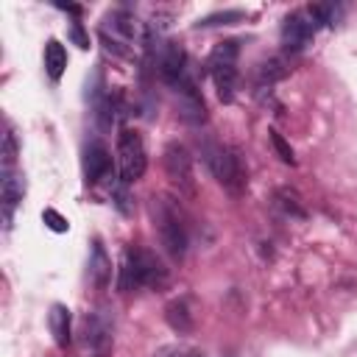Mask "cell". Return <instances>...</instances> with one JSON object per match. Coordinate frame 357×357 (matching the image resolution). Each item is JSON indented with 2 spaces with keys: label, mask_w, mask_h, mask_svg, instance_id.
Segmentation results:
<instances>
[{
  "label": "cell",
  "mask_w": 357,
  "mask_h": 357,
  "mask_svg": "<svg viewBox=\"0 0 357 357\" xmlns=\"http://www.w3.org/2000/svg\"><path fill=\"white\" fill-rule=\"evenodd\" d=\"M167 282V268L162 265V259L139 245H128L123 254V265H120V279L117 287L120 293L137 290V287H162Z\"/></svg>",
  "instance_id": "1"
},
{
  "label": "cell",
  "mask_w": 357,
  "mask_h": 357,
  "mask_svg": "<svg viewBox=\"0 0 357 357\" xmlns=\"http://www.w3.org/2000/svg\"><path fill=\"white\" fill-rule=\"evenodd\" d=\"M151 218H153V229H156L165 251L173 259H181L187 254L190 234H187V223H184V215L176 206V201L165 198V195H156L151 201Z\"/></svg>",
  "instance_id": "2"
},
{
  "label": "cell",
  "mask_w": 357,
  "mask_h": 357,
  "mask_svg": "<svg viewBox=\"0 0 357 357\" xmlns=\"http://www.w3.org/2000/svg\"><path fill=\"white\" fill-rule=\"evenodd\" d=\"M204 165L209 167V173L218 178L220 187H226L229 192H243L245 190V165L240 159V153L223 142H204L201 148Z\"/></svg>",
  "instance_id": "3"
},
{
  "label": "cell",
  "mask_w": 357,
  "mask_h": 357,
  "mask_svg": "<svg viewBox=\"0 0 357 357\" xmlns=\"http://www.w3.org/2000/svg\"><path fill=\"white\" fill-rule=\"evenodd\" d=\"M117 159H120V178L126 184L142 178L145 167H148V153H145V142L134 128H123L117 134Z\"/></svg>",
  "instance_id": "4"
},
{
  "label": "cell",
  "mask_w": 357,
  "mask_h": 357,
  "mask_svg": "<svg viewBox=\"0 0 357 357\" xmlns=\"http://www.w3.org/2000/svg\"><path fill=\"white\" fill-rule=\"evenodd\" d=\"M312 36H315V22H312V17L307 14V8L290 11V14L282 20L279 39H282L284 50L298 53V50H304V47L312 42Z\"/></svg>",
  "instance_id": "5"
},
{
  "label": "cell",
  "mask_w": 357,
  "mask_h": 357,
  "mask_svg": "<svg viewBox=\"0 0 357 357\" xmlns=\"http://www.w3.org/2000/svg\"><path fill=\"white\" fill-rule=\"evenodd\" d=\"M162 162H165V173L167 178L184 190V192H192L195 181H192V159L187 153V148L181 142H167L165 145V153H162Z\"/></svg>",
  "instance_id": "6"
},
{
  "label": "cell",
  "mask_w": 357,
  "mask_h": 357,
  "mask_svg": "<svg viewBox=\"0 0 357 357\" xmlns=\"http://www.w3.org/2000/svg\"><path fill=\"white\" fill-rule=\"evenodd\" d=\"M156 73L167 86H176L184 75H190L187 70V53L178 42H162L159 53H156Z\"/></svg>",
  "instance_id": "7"
},
{
  "label": "cell",
  "mask_w": 357,
  "mask_h": 357,
  "mask_svg": "<svg viewBox=\"0 0 357 357\" xmlns=\"http://www.w3.org/2000/svg\"><path fill=\"white\" fill-rule=\"evenodd\" d=\"M173 92H176V98H178V114H181L184 123L198 126V123L206 120V106H204V98H201V92H198L192 75H184V78L173 86Z\"/></svg>",
  "instance_id": "8"
},
{
  "label": "cell",
  "mask_w": 357,
  "mask_h": 357,
  "mask_svg": "<svg viewBox=\"0 0 357 357\" xmlns=\"http://www.w3.org/2000/svg\"><path fill=\"white\" fill-rule=\"evenodd\" d=\"M81 165H84V178L89 184H98V181L109 178V173H112V153L103 142H86Z\"/></svg>",
  "instance_id": "9"
},
{
  "label": "cell",
  "mask_w": 357,
  "mask_h": 357,
  "mask_svg": "<svg viewBox=\"0 0 357 357\" xmlns=\"http://www.w3.org/2000/svg\"><path fill=\"white\" fill-rule=\"evenodd\" d=\"M22 195H25V178L20 173H14V170H3L0 201H3V220H6V226H11L14 209L22 204Z\"/></svg>",
  "instance_id": "10"
},
{
  "label": "cell",
  "mask_w": 357,
  "mask_h": 357,
  "mask_svg": "<svg viewBox=\"0 0 357 357\" xmlns=\"http://www.w3.org/2000/svg\"><path fill=\"white\" fill-rule=\"evenodd\" d=\"M290 73V67H287V59H282V56H271V59H265V61H259L257 64V70H254V92H259V89H271L276 81H282L284 75Z\"/></svg>",
  "instance_id": "11"
},
{
  "label": "cell",
  "mask_w": 357,
  "mask_h": 357,
  "mask_svg": "<svg viewBox=\"0 0 357 357\" xmlns=\"http://www.w3.org/2000/svg\"><path fill=\"white\" fill-rule=\"evenodd\" d=\"M109 337H112V318H109L103 310L89 312V315L84 318V340H86L89 346H103Z\"/></svg>",
  "instance_id": "12"
},
{
  "label": "cell",
  "mask_w": 357,
  "mask_h": 357,
  "mask_svg": "<svg viewBox=\"0 0 357 357\" xmlns=\"http://www.w3.org/2000/svg\"><path fill=\"white\" fill-rule=\"evenodd\" d=\"M89 276L98 287H106L112 279V259L100 240H92V257H89Z\"/></svg>",
  "instance_id": "13"
},
{
  "label": "cell",
  "mask_w": 357,
  "mask_h": 357,
  "mask_svg": "<svg viewBox=\"0 0 357 357\" xmlns=\"http://www.w3.org/2000/svg\"><path fill=\"white\" fill-rule=\"evenodd\" d=\"M240 56V42L237 39H223L212 47V53L206 56V73L218 70V67H234Z\"/></svg>",
  "instance_id": "14"
},
{
  "label": "cell",
  "mask_w": 357,
  "mask_h": 357,
  "mask_svg": "<svg viewBox=\"0 0 357 357\" xmlns=\"http://www.w3.org/2000/svg\"><path fill=\"white\" fill-rule=\"evenodd\" d=\"M47 324H50V332H53V340L64 349L70 346V324H73V315L64 304H53L50 312H47Z\"/></svg>",
  "instance_id": "15"
},
{
  "label": "cell",
  "mask_w": 357,
  "mask_h": 357,
  "mask_svg": "<svg viewBox=\"0 0 357 357\" xmlns=\"http://www.w3.org/2000/svg\"><path fill=\"white\" fill-rule=\"evenodd\" d=\"M212 75V84L218 89V98L223 103H231L234 100V92H237V64L234 67H218V70H209Z\"/></svg>",
  "instance_id": "16"
},
{
  "label": "cell",
  "mask_w": 357,
  "mask_h": 357,
  "mask_svg": "<svg viewBox=\"0 0 357 357\" xmlns=\"http://www.w3.org/2000/svg\"><path fill=\"white\" fill-rule=\"evenodd\" d=\"M64 67H67V50L59 39H47L45 45V70L50 75V81H59L64 75Z\"/></svg>",
  "instance_id": "17"
},
{
  "label": "cell",
  "mask_w": 357,
  "mask_h": 357,
  "mask_svg": "<svg viewBox=\"0 0 357 357\" xmlns=\"http://www.w3.org/2000/svg\"><path fill=\"white\" fill-rule=\"evenodd\" d=\"M165 321L176 329V332H190L192 329V312H190V304L187 298H176L165 307Z\"/></svg>",
  "instance_id": "18"
},
{
  "label": "cell",
  "mask_w": 357,
  "mask_h": 357,
  "mask_svg": "<svg viewBox=\"0 0 357 357\" xmlns=\"http://www.w3.org/2000/svg\"><path fill=\"white\" fill-rule=\"evenodd\" d=\"M245 20V11L240 8H226V11H215V14H206L201 20H195V28H218V25H237Z\"/></svg>",
  "instance_id": "19"
},
{
  "label": "cell",
  "mask_w": 357,
  "mask_h": 357,
  "mask_svg": "<svg viewBox=\"0 0 357 357\" xmlns=\"http://www.w3.org/2000/svg\"><path fill=\"white\" fill-rule=\"evenodd\" d=\"M307 14L312 17L315 28L318 25H335L337 17H340V6H335V3H315V6H307Z\"/></svg>",
  "instance_id": "20"
},
{
  "label": "cell",
  "mask_w": 357,
  "mask_h": 357,
  "mask_svg": "<svg viewBox=\"0 0 357 357\" xmlns=\"http://www.w3.org/2000/svg\"><path fill=\"white\" fill-rule=\"evenodd\" d=\"M112 204L117 206V212L120 215H134V198H131V192H128V184L123 181V178H117L114 184H112Z\"/></svg>",
  "instance_id": "21"
},
{
  "label": "cell",
  "mask_w": 357,
  "mask_h": 357,
  "mask_svg": "<svg viewBox=\"0 0 357 357\" xmlns=\"http://www.w3.org/2000/svg\"><path fill=\"white\" fill-rule=\"evenodd\" d=\"M153 357H204V351L190 343H165L153 351Z\"/></svg>",
  "instance_id": "22"
},
{
  "label": "cell",
  "mask_w": 357,
  "mask_h": 357,
  "mask_svg": "<svg viewBox=\"0 0 357 357\" xmlns=\"http://www.w3.org/2000/svg\"><path fill=\"white\" fill-rule=\"evenodd\" d=\"M268 137H271V145H273V151L279 153V159H282L284 165H296V153H293L290 142H287L276 128H271V131H268Z\"/></svg>",
  "instance_id": "23"
},
{
  "label": "cell",
  "mask_w": 357,
  "mask_h": 357,
  "mask_svg": "<svg viewBox=\"0 0 357 357\" xmlns=\"http://www.w3.org/2000/svg\"><path fill=\"white\" fill-rule=\"evenodd\" d=\"M14 159H17V139H14V131L6 128V134H3V170H11Z\"/></svg>",
  "instance_id": "24"
},
{
  "label": "cell",
  "mask_w": 357,
  "mask_h": 357,
  "mask_svg": "<svg viewBox=\"0 0 357 357\" xmlns=\"http://www.w3.org/2000/svg\"><path fill=\"white\" fill-rule=\"evenodd\" d=\"M42 220H45V226H47L50 231H56V234H61V231H67V229H70L67 218H61V215H59L56 209H50V206L42 212Z\"/></svg>",
  "instance_id": "25"
},
{
  "label": "cell",
  "mask_w": 357,
  "mask_h": 357,
  "mask_svg": "<svg viewBox=\"0 0 357 357\" xmlns=\"http://www.w3.org/2000/svg\"><path fill=\"white\" fill-rule=\"evenodd\" d=\"M276 201H279V206H282V209H284L287 215H293V218H304V209L298 206L296 195H290V192L279 190V192H276Z\"/></svg>",
  "instance_id": "26"
},
{
  "label": "cell",
  "mask_w": 357,
  "mask_h": 357,
  "mask_svg": "<svg viewBox=\"0 0 357 357\" xmlns=\"http://www.w3.org/2000/svg\"><path fill=\"white\" fill-rule=\"evenodd\" d=\"M70 39H73L81 50H86V47H89V36H86V31H84V25H81L78 20H73V22H70Z\"/></svg>",
  "instance_id": "27"
}]
</instances>
